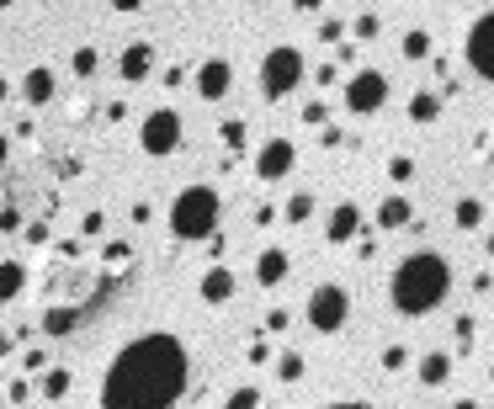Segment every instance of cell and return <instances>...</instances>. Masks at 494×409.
Here are the masks:
<instances>
[{"label":"cell","mask_w":494,"mask_h":409,"mask_svg":"<svg viewBox=\"0 0 494 409\" xmlns=\"http://www.w3.org/2000/svg\"><path fill=\"white\" fill-rule=\"evenodd\" d=\"M5 96H11V85H5V75H0V106H5Z\"/></svg>","instance_id":"54"},{"label":"cell","mask_w":494,"mask_h":409,"mask_svg":"<svg viewBox=\"0 0 494 409\" xmlns=\"http://www.w3.org/2000/svg\"><path fill=\"white\" fill-rule=\"evenodd\" d=\"M319 144H325V149H341V128H335V122H325V128H319Z\"/></svg>","instance_id":"46"},{"label":"cell","mask_w":494,"mask_h":409,"mask_svg":"<svg viewBox=\"0 0 494 409\" xmlns=\"http://www.w3.org/2000/svg\"><path fill=\"white\" fill-rule=\"evenodd\" d=\"M218 144H223L229 154H245V149H250V122H245V117H223V122H218Z\"/></svg>","instance_id":"19"},{"label":"cell","mask_w":494,"mask_h":409,"mask_svg":"<svg viewBox=\"0 0 494 409\" xmlns=\"http://www.w3.org/2000/svg\"><path fill=\"white\" fill-rule=\"evenodd\" d=\"M96 69H101V48H90V43H80V48L69 53V75H74V80H90Z\"/></svg>","instance_id":"24"},{"label":"cell","mask_w":494,"mask_h":409,"mask_svg":"<svg viewBox=\"0 0 494 409\" xmlns=\"http://www.w3.org/2000/svg\"><path fill=\"white\" fill-rule=\"evenodd\" d=\"M101 261H106V266H128V261H133V245H128V240H112V245L101 250Z\"/></svg>","instance_id":"34"},{"label":"cell","mask_w":494,"mask_h":409,"mask_svg":"<svg viewBox=\"0 0 494 409\" xmlns=\"http://www.w3.org/2000/svg\"><path fill=\"white\" fill-rule=\"evenodd\" d=\"M452 409H484V405H479V399H458Z\"/></svg>","instance_id":"52"},{"label":"cell","mask_w":494,"mask_h":409,"mask_svg":"<svg viewBox=\"0 0 494 409\" xmlns=\"http://www.w3.org/2000/svg\"><path fill=\"white\" fill-rule=\"evenodd\" d=\"M399 53H404L410 64L431 59V32H426V27H410V32H404V43H399Z\"/></svg>","instance_id":"27"},{"label":"cell","mask_w":494,"mask_h":409,"mask_svg":"<svg viewBox=\"0 0 494 409\" xmlns=\"http://www.w3.org/2000/svg\"><path fill=\"white\" fill-rule=\"evenodd\" d=\"M271 357H277V351H271L266 341H255V346H250V362H255V367H271Z\"/></svg>","instance_id":"44"},{"label":"cell","mask_w":494,"mask_h":409,"mask_svg":"<svg viewBox=\"0 0 494 409\" xmlns=\"http://www.w3.org/2000/svg\"><path fill=\"white\" fill-rule=\"evenodd\" d=\"M287 325H293V309H287V303H282V309H266V319H261V330H266V335H282Z\"/></svg>","instance_id":"33"},{"label":"cell","mask_w":494,"mask_h":409,"mask_svg":"<svg viewBox=\"0 0 494 409\" xmlns=\"http://www.w3.org/2000/svg\"><path fill=\"white\" fill-rule=\"evenodd\" d=\"M21 367H27V373H43V367H48V351H43V346H32V351H27V362H21Z\"/></svg>","instance_id":"45"},{"label":"cell","mask_w":494,"mask_h":409,"mask_svg":"<svg viewBox=\"0 0 494 409\" xmlns=\"http://www.w3.org/2000/svg\"><path fill=\"white\" fill-rule=\"evenodd\" d=\"M21 234H27V245H48V224H43V218L21 224Z\"/></svg>","instance_id":"42"},{"label":"cell","mask_w":494,"mask_h":409,"mask_svg":"<svg viewBox=\"0 0 494 409\" xmlns=\"http://www.w3.org/2000/svg\"><path fill=\"white\" fill-rule=\"evenodd\" d=\"M303 319H309L314 335H341L346 319H351V293L341 282H319L309 293V303H303Z\"/></svg>","instance_id":"5"},{"label":"cell","mask_w":494,"mask_h":409,"mask_svg":"<svg viewBox=\"0 0 494 409\" xmlns=\"http://www.w3.org/2000/svg\"><path fill=\"white\" fill-rule=\"evenodd\" d=\"M271 373H277L282 383H303L309 362H303V351H277V357H271Z\"/></svg>","instance_id":"23"},{"label":"cell","mask_w":494,"mask_h":409,"mask_svg":"<svg viewBox=\"0 0 494 409\" xmlns=\"http://www.w3.org/2000/svg\"><path fill=\"white\" fill-rule=\"evenodd\" d=\"M490 32H494V16L484 11L474 27H468V48H463V59H468V69L479 75V80H494V64H490Z\"/></svg>","instance_id":"10"},{"label":"cell","mask_w":494,"mask_h":409,"mask_svg":"<svg viewBox=\"0 0 494 409\" xmlns=\"http://www.w3.org/2000/svg\"><path fill=\"white\" fill-rule=\"evenodd\" d=\"M234 293H239V277H234L223 261H218V266H208V271L197 277V298H202V303H229Z\"/></svg>","instance_id":"14"},{"label":"cell","mask_w":494,"mask_h":409,"mask_svg":"<svg viewBox=\"0 0 494 409\" xmlns=\"http://www.w3.org/2000/svg\"><path fill=\"white\" fill-rule=\"evenodd\" d=\"M415 373H420L426 389H442V383L452 378V357H447V351H426V357L415 362Z\"/></svg>","instance_id":"18"},{"label":"cell","mask_w":494,"mask_h":409,"mask_svg":"<svg viewBox=\"0 0 494 409\" xmlns=\"http://www.w3.org/2000/svg\"><path fill=\"white\" fill-rule=\"evenodd\" d=\"M303 75H309L303 48H298V43H277V48H266V59H261V96H266V101H287V96L303 85Z\"/></svg>","instance_id":"4"},{"label":"cell","mask_w":494,"mask_h":409,"mask_svg":"<svg viewBox=\"0 0 494 409\" xmlns=\"http://www.w3.org/2000/svg\"><path fill=\"white\" fill-rule=\"evenodd\" d=\"M218 218H223V192L208 186V181L181 186L176 202H170V234L176 240H208L218 229Z\"/></svg>","instance_id":"3"},{"label":"cell","mask_w":494,"mask_h":409,"mask_svg":"<svg viewBox=\"0 0 494 409\" xmlns=\"http://www.w3.org/2000/svg\"><path fill=\"white\" fill-rule=\"evenodd\" d=\"M325 240H330V245H351V240H362V208H357V202H335L330 218H325Z\"/></svg>","instance_id":"11"},{"label":"cell","mask_w":494,"mask_h":409,"mask_svg":"<svg viewBox=\"0 0 494 409\" xmlns=\"http://www.w3.org/2000/svg\"><path fill=\"white\" fill-rule=\"evenodd\" d=\"M192 85H197L202 101H223V96L234 90V64H229L223 53H213V59L197 64V80H192Z\"/></svg>","instance_id":"9"},{"label":"cell","mask_w":494,"mask_h":409,"mask_svg":"<svg viewBox=\"0 0 494 409\" xmlns=\"http://www.w3.org/2000/svg\"><path fill=\"white\" fill-rule=\"evenodd\" d=\"M282 218H287V224H309V218H314V192H293L287 208H282Z\"/></svg>","instance_id":"28"},{"label":"cell","mask_w":494,"mask_h":409,"mask_svg":"<svg viewBox=\"0 0 494 409\" xmlns=\"http://www.w3.org/2000/svg\"><path fill=\"white\" fill-rule=\"evenodd\" d=\"M287 271H293V256H287L282 245H266V250L255 256V287H266V293H271V287H282V282H287Z\"/></svg>","instance_id":"13"},{"label":"cell","mask_w":494,"mask_h":409,"mask_svg":"<svg viewBox=\"0 0 494 409\" xmlns=\"http://www.w3.org/2000/svg\"><path fill=\"white\" fill-rule=\"evenodd\" d=\"M415 176H420V165H415V154H388V181H394V192H404V186H415Z\"/></svg>","instance_id":"25"},{"label":"cell","mask_w":494,"mask_h":409,"mask_svg":"<svg viewBox=\"0 0 494 409\" xmlns=\"http://www.w3.org/2000/svg\"><path fill=\"white\" fill-rule=\"evenodd\" d=\"M468 287H474V298H484V293L494 287V277H490V271H474V282H468Z\"/></svg>","instance_id":"49"},{"label":"cell","mask_w":494,"mask_h":409,"mask_svg":"<svg viewBox=\"0 0 494 409\" xmlns=\"http://www.w3.org/2000/svg\"><path fill=\"white\" fill-rule=\"evenodd\" d=\"M410 367V346H388L383 351V373H404Z\"/></svg>","instance_id":"35"},{"label":"cell","mask_w":494,"mask_h":409,"mask_svg":"<svg viewBox=\"0 0 494 409\" xmlns=\"http://www.w3.org/2000/svg\"><path fill=\"white\" fill-rule=\"evenodd\" d=\"M223 250H229V234H218V229H213V234H208V256H213V266L223 261Z\"/></svg>","instance_id":"43"},{"label":"cell","mask_w":494,"mask_h":409,"mask_svg":"<svg viewBox=\"0 0 494 409\" xmlns=\"http://www.w3.org/2000/svg\"><path fill=\"white\" fill-rule=\"evenodd\" d=\"M27 293V266L21 261H0V303H16Z\"/></svg>","instance_id":"21"},{"label":"cell","mask_w":494,"mask_h":409,"mask_svg":"<svg viewBox=\"0 0 494 409\" xmlns=\"http://www.w3.org/2000/svg\"><path fill=\"white\" fill-rule=\"evenodd\" d=\"M341 37H346V21L341 16H325L319 21V43H341Z\"/></svg>","instance_id":"36"},{"label":"cell","mask_w":494,"mask_h":409,"mask_svg":"<svg viewBox=\"0 0 494 409\" xmlns=\"http://www.w3.org/2000/svg\"><path fill=\"white\" fill-rule=\"evenodd\" d=\"M27 399H32V383H27V378H16V383L0 394V405H27Z\"/></svg>","instance_id":"37"},{"label":"cell","mask_w":494,"mask_h":409,"mask_svg":"<svg viewBox=\"0 0 494 409\" xmlns=\"http://www.w3.org/2000/svg\"><path fill=\"white\" fill-rule=\"evenodd\" d=\"M255 224L271 229V224H277V202H261V208H255Z\"/></svg>","instance_id":"48"},{"label":"cell","mask_w":494,"mask_h":409,"mask_svg":"<svg viewBox=\"0 0 494 409\" xmlns=\"http://www.w3.org/2000/svg\"><path fill=\"white\" fill-rule=\"evenodd\" d=\"M74 325H80V309H64V303L43 309V319H37V330H43V335H69Z\"/></svg>","instance_id":"20"},{"label":"cell","mask_w":494,"mask_h":409,"mask_svg":"<svg viewBox=\"0 0 494 409\" xmlns=\"http://www.w3.org/2000/svg\"><path fill=\"white\" fill-rule=\"evenodd\" d=\"M314 85H319V90H335V85H341V69H335V64H319V69H314Z\"/></svg>","instance_id":"39"},{"label":"cell","mask_w":494,"mask_h":409,"mask_svg":"<svg viewBox=\"0 0 494 409\" xmlns=\"http://www.w3.org/2000/svg\"><path fill=\"white\" fill-rule=\"evenodd\" d=\"M0 409H5V405H0Z\"/></svg>","instance_id":"55"},{"label":"cell","mask_w":494,"mask_h":409,"mask_svg":"<svg viewBox=\"0 0 494 409\" xmlns=\"http://www.w3.org/2000/svg\"><path fill=\"white\" fill-rule=\"evenodd\" d=\"M5 160H11V138L0 133V170H5Z\"/></svg>","instance_id":"50"},{"label":"cell","mask_w":494,"mask_h":409,"mask_svg":"<svg viewBox=\"0 0 494 409\" xmlns=\"http://www.w3.org/2000/svg\"><path fill=\"white\" fill-rule=\"evenodd\" d=\"M293 165H298V144L293 138H266L261 144V154H255V176L261 181H282V176H293Z\"/></svg>","instance_id":"8"},{"label":"cell","mask_w":494,"mask_h":409,"mask_svg":"<svg viewBox=\"0 0 494 409\" xmlns=\"http://www.w3.org/2000/svg\"><path fill=\"white\" fill-rule=\"evenodd\" d=\"M133 224H138V229L154 224V202H133Z\"/></svg>","instance_id":"47"},{"label":"cell","mask_w":494,"mask_h":409,"mask_svg":"<svg viewBox=\"0 0 494 409\" xmlns=\"http://www.w3.org/2000/svg\"><path fill=\"white\" fill-rule=\"evenodd\" d=\"M298 117H303L309 128H325V122H330V101H325V96H319V101H303V112H298Z\"/></svg>","instance_id":"32"},{"label":"cell","mask_w":494,"mask_h":409,"mask_svg":"<svg viewBox=\"0 0 494 409\" xmlns=\"http://www.w3.org/2000/svg\"><path fill=\"white\" fill-rule=\"evenodd\" d=\"M5 351H11V335H5V330H0V357H5Z\"/></svg>","instance_id":"53"},{"label":"cell","mask_w":494,"mask_h":409,"mask_svg":"<svg viewBox=\"0 0 494 409\" xmlns=\"http://www.w3.org/2000/svg\"><path fill=\"white\" fill-rule=\"evenodd\" d=\"M117 75H122L128 85H144V80L154 75V43H128V48L117 53Z\"/></svg>","instance_id":"12"},{"label":"cell","mask_w":494,"mask_h":409,"mask_svg":"<svg viewBox=\"0 0 494 409\" xmlns=\"http://www.w3.org/2000/svg\"><path fill=\"white\" fill-rule=\"evenodd\" d=\"M160 85H165V90L186 85V64H165V69H160Z\"/></svg>","instance_id":"38"},{"label":"cell","mask_w":494,"mask_h":409,"mask_svg":"<svg viewBox=\"0 0 494 409\" xmlns=\"http://www.w3.org/2000/svg\"><path fill=\"white\" fill-rule=\"evenodd\" d=\"M410 224H415V202L404 192H394V197L378 202V229H410Z\"/></svg>","instance_id":"16"},{"label":"cell","mask_w":494,"mask_h":409,"mask_svg":"<svg viewBox=\"0 0 494 409\" xmlns=\"http://www.w3.org/2000/svg\"><path fill=\"white\" fill-rule=\"evenodd\" d=\"M181 138H186V128H181V112H176V106L144 112V122H138V149H144V154L170 160V154L181 149Z\"/></svg>","instance_id":"6"},{"label":"cell","mask_w":494,"mask_h":409,"mask_svg":"<svg viewBox=\"0 0 494 409\" xmlns=\"http://www.w3.org/2000/svg\"><path fill=\"white\" fill-rule=\"evenodd\" d=\"M351 32H357V37H362V43H372V37H378V32H383V16H378V11H362V16H357V21H351Z\"/></svg>","instance_id":"30"},{"label":"cell","mask_w":494,"mask_h":409,"mask_svg":"<svg viewBox=\"0 0 494 409\" xmlns=\"http://www.w3.org/2000/svg\"><path fill=\"white\" fill-rule=\"evenodd\" d=\"M447 293H452V266H447V256H436V250H415V256H404V261L394 266L388 298H394V309H399L404 319H426V314H436V309L447 303Z\"/></svg>","instance_id":"2"},{"label":"cell","mask_w":494,"mask_h":409,"mask_svg":"<svg viewBox=\"0 0 494 409\" xmlns=\"http://www.w3.org/2000/svg\"><path fill=\"white\" fill-rule=\"evenodd\" d=\"M69 389H74V373H69V367H48V373H43V399H48V405H59Z\"/></svg>","instance_id":"26"},{"label":"cell","mask_w":494,"mask_h":409,"mask_svg":"<svg viewBox=\"0 0 494 409\" xmlns=\"http://www.w3.org/2000/svg\"><path fill=\"white\" fill-rule=\"evenodd\" d=\"M53 96H59V75H53L48 64H32V69L21 75V101H27V106H48Z\"/></svg>","instance_id":"15"},{"label":"cell","mask_w":494,"mask_h":409,"mask_svg":"<svg viewBox=\"0 0 494 409\" xmlns=\"http://www.w3.org/2000/svg\"><path fill=\"white\" fill-rule=\"evenodd\" d=\"M223 409H261V389H255V383H239V389L223 399Z\"/></svg>","instance_id":"29"},{"label":"cell","mask_w":494,"mask_h":409,"mask_svg":"<svg viewBox=\"0 0 494 409\" xmlns=\"http://www.w3.org/2000/svg\"><path fill=\"white\" fill-rule=\"evenodd\" d=\"M80 234H85V240H96V234H106V213H85V224H80Z\"/></svg>","instance_id":"41"},{"label":"cell","mask_w":494,"mask_h":409,"mask_svg":"<svg viewBox=\"0 0 494 409\" xmlns=\"http://www.w3.org/2000/svg\"><path fill=\"white\" fill-rule=\"evenodd\" d=\"M452 335H458V351H468L474 335H479V319H474V314H458V319H452Z\"/></svg>","instance_id":"31"},{"label":"cell","mask_w":494,"mask_h":409,"mask_svg":"<svg viewBox=\"0 0 494 409\" xmlns=\"http://www.w3.org/2000/svg\"><path fill=\"white\" fill-rule=\"evenodd\" d=\"M186 383H192V351L176 335L154 330L128 341L106 362L101 409H176L186 399Z\"/></svg>","instance_id":"1"},{"label":"cell","mask_w":494,"mask_h":409,"mask_svg":"<svg viewBox=\"0 0 494 409\" xmlns=\"http://www.w3.org/2000/svg\"><path fill=\"white\" fill-rule=\"evenodd\" d=\"M484 218H490V208H484V197H458V202H452V224H458L463 234H474V229H484Z\"/></svg>","instance_id":"17"},{"label":"cell","mask_w":494,"mask_h":409,"mask_svg":"<svg viewBox=\"0 0 494 409\" xmlns=\"http://www.w3.org/2000/svg\"><path fill=\"white\" fill-rule=\"evenodd\" d=\"M21 208H0V234H21Z\"/></svg>","instance_id":"40"},{"label":"cell","mask_w":494,"mask_h":409,"mask_svg":"<svg viewBox=\"0 0 494 409\" xmlns=\"http://www.w3.org/2000/svg\"><path fill=\"white\" fill-rule=\"evenodd\" d=\"M436 117H442V96H436V90H410V122L426 128V122H436Z\"/></svg>","instance_id":"22"},{"label":"cell","mask_w":494,"mask_h":409,"mask_svg":"<svg viewBox=\"0 0 494 409\" xmlns=\"http://www.w3.org/2000/svg\"><path fill=\"white\" fill-rule=\"evenodd\" d=\"M325 409H372V405H357V399H346V405H325Z\"/></svg>","instance_id":"51"},{"label":"cell","mask_w":494,"mask_h":409,"mask_svg":"<svg viewBox=\"0 0 494 409\" xmlns=\"http://www.w3.org/2000/svg\"><path fill=\"white\" fill-rule=\"evenodd\" d=\"M341 106L351 117H378L388 106V75L383 69H357L346 85H341Z\"/></svg>","instance_id":"7"}]
</instances>
